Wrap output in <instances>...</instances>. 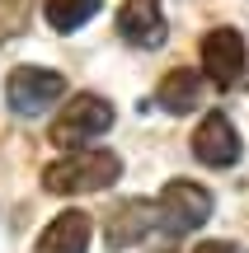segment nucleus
<instances>
[{
    "label": "nucleus",
    "mask_w": 249,
    "mask_h": 253,
    "mask_svg": "<svg viewBox=\"0 0 249 253\" xmlns=\"http://www.w3.org/2000/svg\"><path fill=\"white\" fill-rule=\"evenodd\" d=\"M193 253H245V249L231 244V239H207V244H198Z\"/></svg>",
    "instance_id": "nucleus-13"
},
{
    "label": "nucleus",
    "mask_w": 249,
    "mask_h": 253,
    "mask_svg": "<svg viewBox=\"0 0 249 253\" xmlns=\"http://www.w3.org/2000/svg\"><path fill=\"white\" fill-rule=\"evenodd\" d=\"M193 155L207 164V169H231L240 160V131L231 126L226 113H212V118L198 122L193 131Z\"/></svg>",
    "instance_id": "nucleus-6"
},
{
    "label": "nucleus",
    "mask_w": 249,
    "mask_h": 253,
    "mask_svg": "<svg viewBox=\"0 0 249 253\" xmlns=\"http://www.w3.org/2000/svg\"><path fill=\"white\" fill-rule=\"evenodd\" d=\"M122 173V160L113 150H85V155H66V160L43 169V188L56 197H85V192H103L113 188Z\"/></svg>",
    "instance_id": "nucleus-1"
},
{
    "label": "nucleus",
    "mask_w": 249,
    "mask_h": 253,
    "mask_svg": "<svg viewBox=\"0 0 249 253\" xmlns=\"http://www.w3.org/2000/svg\"><path fill=\"white\" fill-rule=\"evenodd\" d=\"M150 230H160V211L150 207V202H122L108 216V225H103V244L108 249H132V244H141Z\"/></svg>",
    "instance_id": "nucleus-7"
},
{
    "label": "nucleus",
    "mask_w": 249,
    "mask_h": 253,
    "mask_svg": "<svg viewBox=\"0 0 249 253\" xmlns=\"http://www.w3.org/2000/svg\"><path fill=\"white\" fill-rule=\"evenodd\" d=\"M66 94V80L47 66H19L14 75L5 80V99L19 118H33V113H47L56 99Z\"/></svg>",
    "instance_id": "nucleus-4"
},
{
    "label": "nucleus",
    "mask_w": 249,
    "mask_h": 253,
    "mask_svg": "<svg viewBox=\"0 0 249 253\" xmlns=\"http://www.w3.org/2000/svg\"><path fill=\"white\" fill-rule=\"evenodd\" d=\"M108 126H113V103L108 99H99V94H75L61 108V118L52 122V145L66 150V155H75V150H85V145H94Z\"/></svg>",
    "instance_id": "nucleus-2"
},
{
    "label": "nucleus",
    "mask_w": 249,
    "mask_h": 253,
    "mask_svg": "<svg viewBox=\"0 0 249 253\" xmlns=\"http://www.w3.org/2000/svg\"><path fill=\"white\" fill-rule=\"evenodd\" d=\"M245 61H249V52H245V38L235 33V28H212V33L202 38V75L216 89L240 84Z\"/></svg>",
    "instance_id": "nucleus-5"
},
{
    "label": "nucleus",
    "mask_w": 249,
    "mask_h": 253,
    "mask_svg": "<svg viewBox=\"0 0 249 253\" xmlns=\"http://www.w3.org/2000/svg\"><path fill=\"white\" fill-rule=\"evenodd\" d=\"M202 75L198 71H184V66H179V71H169L165 80H160V94H155V103L165 113H193L198 108V99H202Z\"/></svg>",
    "instance_id": "nucleus-10"
},
{
    "label": "nucleus",
    "mask_w": 249,
    "mask_h": 253,
    "mask_svg": "<svg viewBox=\"0 0 249 253\" xmlns=\"http://www.w3.org/2000/svg\"><path fill=\"white\" fill-rule=\"evenodd\" d=\"M118 33L127 38L132 47H160V42H165V14H160V0H122Z\"/></svg>",
    "instance_id": "nucleus-8"
},
{
    "label": "nucleus",
    "mask_w": 249,
    "mask_h": 253,
    "mask_svg": "<svg viewBox=\"0 0 249 253\" xmlns=\"http://www.w3.org/2000/svg\"><path fill=\"white\" fill-rule=\"evenodd\" d=\"M38 253H90V216L85 211H61L43 230Z\"/></svg>",
    "instance_id": "nucleus-9"
},
{
    "label": "nucleus",
    "mask_w": 249,
    "mask_h": 253,
    "mask_svg": "<svg viewBox=\"0 0 249 253\" xmlns=\"http://www.w3.org/2000/svg\"><path fill=\"white\" fill-rule=\"evenodd\" d=\"M155 211H160V230L179 239V235L198 230L207 216H212V192L198 188V183H188V178H174L165 192H160Z\"/></svg>",
    "instance_id": "nucleus-3"
},
{
    "label": "nucleus",
    "mask_w": 249,
    "mask_h": 253,
    "mask_svg": "<svg viewBox=\"0 0 249 253\" xmlns=\"http://www.w3.org/2000/svg\"><path fill=\"white\" fill-rule=\"evenodd\" d=\"M99 5L103 0H43V14L56 33H75L80 24H90L99 14Z\"/></svg>",
    "instance_id": "nucleus-11"
},
{
    "label": "nucleus",
    "mask_w": 249,
    "mask_h": 253,
    "mask_svg": "<svg viewBox=\"0 0 249 253\" xmlns=\"http://www.w3.org/2000/svg\"><path fill=\"white\" fill-rule=\"evenodd\" d=\"M33 0H0V38H19L28 28Z\"/></svg>",
    "instance_id": "nucleus-12"
}]
</instances>
